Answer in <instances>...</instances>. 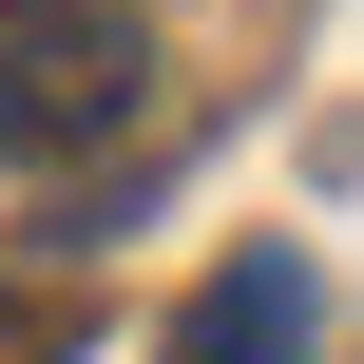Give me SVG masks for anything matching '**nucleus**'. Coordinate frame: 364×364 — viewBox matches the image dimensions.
<instances>
[{"label": "nucleus", "instance_id": "f257e3e1", "mask_svg": "<svg viewBox=\"0 0 364 364\" xmlns=\"http://www.w3.org/2000/svg\"><path fill=\"white\" fill-rule=\"evenodd\" d=\"M134 115V19L115 0H0V154H96Z\"/></svg>", "mask_w": 364, "mask_h": 364}, {"label": "nucleus", "instance_id": "f03ea898", "mask_svg": "<svg viewBox=\"0 0 364 364\" xmlns=\"http://www.w3.org/2000/svg\"><path fill=\"white\" fill-rule=\"evenodd\" d=\"M307 326H326V269H307V250H230V269L192 288L173 364H307Z\"/></svg>", "mask_w": 364, "mask_h": 364}]
</instances>
